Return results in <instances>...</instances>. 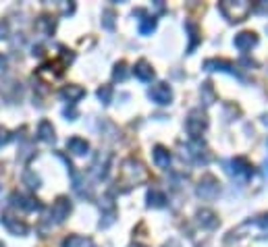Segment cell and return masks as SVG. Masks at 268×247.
<instances>
[{
  "label": "cell",
  "mask_w": 268,
  "mask_h": 247,
  "mask_svg": "<svg viewBox=\"0 0 268 247\" xmlns=\"http://www.w3.org/2000/svg\"><path fill=\"white\" fill-rule=\"evenodd\" d=\"M135 75L140 77V79H150L154 73H152V69L148 67V63H143V60H142V63L135 67Z\"/></svg>",
  "instance_id": "8992f818"
},
{
  "label": "cell",
  "mask_w": 268,
  "mask_h": 247,
  "mask_svg": "<svg viewBox=\"0 0 268 247\" xmlns=\"http://www.w3.org/2000/svg\"><path fill=\"white\" fill-rule=\"evenodd\" d=\"M154 158H156V162L160 166H166L168 164V158H166V154H164V150L162 148H156V152H154Z\"/></svg>",
  "instance_id": "52a82bcc"
},
{
  "label": "cell",
  "mask_w": 268,
  "mask_h": 247,
  "mask_svg": "<svg viewBox=\"0 0 268 247\" xmlns=\"http://www.w3.org/2000/svg\"><path fill=\"white\" fill-rule=\"evenodd\" d=\"M4 34H6V25L4 23H0V37H4Z\"/></svg>",
  "instance_id": "8fae6325"
},
{
  "label": "cell",
  "mask_w": 268,
  "mask_h": 247,
  "mask_svg": "<svg viewBox=\"0 0 268 247\" xmlns=\"http://www.w3.org/2000/svg\"><path fill=\"white\" fill-rule=\"evenodd\" d=\"M69 212H71V204L67 202L65 197H60V199H56V204L52 206V218H54L56 222H60V220H65L67 216H69Z\"/></svg>",
  "instance_id": "6da1fadb"
},
{
  "label": "cell",
  "mask_w": 268,
  "mask_h": 247,
  "mask_svg": "<svg viewBox=\"0 0 268 247\" xmlns=\"http://www.w3.org/2000/svg\"><path fill=\"white\" fill-rule=\"evenodd\" d=\"M0 247H4V245H2V243H0Z\"/></svg>",
  "instance_id": "4fadbf2b"
},
{
  "label": "cell",
  "mask_w": 268,
  "mask_h": 247,
  "mask_svg": "<svg viewBox=\"0 0 268 247\" xmlns=\"http://www.w3.org/2000/svg\"><path fill=\"white\" fill-rule=\"evenodd\" d=\"M2 65H4V56L0 54V69H2Z\"/></svg>",
  "instance_id": "7c38bea8"
},
{
  "label": "cell",
  "mask_w": 268,
  "mask_h": 247,
  "mask_svg": "<svg viewBox=\"0 0 268 247\" xmlns=\"http://www.w3.org/2000/svg\"><path fill=\"white\" fill-rule=\"evenodd\" d=\"M110 88L108 86H106V88H102L100 91H98V96H100V100H102V102H108V100H110Z\"/></svg>",
  "instance_id": "ba28073f"
},
{
  "label": "cell",
  "mask_w": 268,
  "mask_h": 247,
  "mask_svg": "<svg viewBox=\"0 0 268 247\" xmlns=\"http://www.w3.org/2000/svg\"><path fill=\"white\" fill-rule=\"evenodd\" d=\"M83 94H86V91H83V88H65V89H63V96L69 98V102H71V104L77 102V100H79Z\"/></svg>",
  "instance_id": "5b68a950"
},
{
  "label": "cell",
  "mask_w": 268,
  "mask_h": 247,
  "mask_svg": "<svg viewBox=\"0 0 268 247\" xmlns=\"http://www.w3.org/2000/svg\"><path fill=\"white\" fill-rule=\"evenodd\" d=\"M150 96L156 100V102H160V104H164V102H168L171 100V89H168L164 83H160V86H156L154 89L150 91Z\"/></svg>",
  "instance_id": "7a4b0ae2"
},
{
  "label": "cell",
  "mask_w": 268,
  "mask_h": 247,
  "mask_svg": "<svg viewBox=\"0 0 268 247\" xmlns=\"http://www.w3.org/2000/svg\"><path fill=\"white\" fill-rule=\"evenodd\" d=\"M123 69H125L123 63H121V65L117 67V71H114V77H117V79H125V71H123Z\"/></svg>",
  "instance_id": "30bf717a"
},
{
  "label": "cell",
  "mask_w": 268,
  "mask_h": 247,
  "mask_svg": "<svg viewBox=\"0 0 268 247\" xmlns=\"http://www.w3.org/2000/svg\"><path fill=\"white\" fill-rule=\"evenodd\" d=\"M67 148L71 150L73 154H77V156H81V154L88 152V141L81 140V137H71V140L67 141Z\"/></svg>",
  "instance_id": "3957f363"
},
{
  "label": "cell",
  "mask_w": 268,
  "mask_h": 247,
  "mask_svg": "<svg viewBox=\"0 0 268 247\" xmlns=\"http://www.w3.org/2000/svg\"><path fill=\"white\" fill-rule=\"evenodd\" d=\"M6 141H9V131L4 127H0V145H4Z\"/></svg>",
  "instance_id": "9c48e42d"
},
{
  "label": "cell",
  "mask_w": 268,
  "mask_h": 247,
  "mask_svg": "<svg viewBox=\"0 0 268 247\" xmlns=\"http://www.w3.org/2000/svg\"><path fill=\"white\" fill-rule=\"evenodd\" d=\"M37 135H40V140H44V141H52V140H54V129H52V125L48 121H42Z\"/></svg>",
  "instance_id": "277c9868"
}]
</instances>
